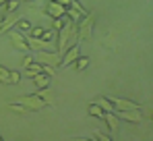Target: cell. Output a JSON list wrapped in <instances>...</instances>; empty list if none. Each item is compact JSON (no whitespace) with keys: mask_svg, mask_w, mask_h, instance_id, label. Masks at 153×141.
<instances>
[{"mask_svg":"<svg viewBox=\"0 0 153 141\" xmlns=\"http://www.w3.org/2000/svg\"><path fill=\"white\" fill-rule=\"evenodd\" d=\"M114 114L118 118H122V120H128V122H141L143 120L139 110H114Z\"/></svg>","mask_w":153,"mask_h":141,"instance_id":"cell-6","label":"cell"},{"mask_svg":"<svg viewBox=\"0 0 153 141\" xmlns=\"http://www.w3.org/2000/svg\"><path fill=\"white\" fill-rule=\"evenodd\" d=\"M42 73H44V75H46V77H54V75H56V67H50V64H42Z\"/></svg>","mask_w":153,"mask_h":141,"instance_id":"cell-24","label":"cell"},{"mask_svg":"<svg viewBox=\"0 0 153 141\" xmlns=\"http://www.w3.org/2000/svg\"><path fill=\"white\" fill-rule=\"evenodd\" d=\"M102 118L105 120V124H108V129H112L114 133H116V131L120 129V124H118V116H116L114 112H105V114H103Z\"/></svg>","mask_w":153,"mask_h":141,"instance_id":"cell-10","label":"cell"},{"mask_svg":"<svg viewBox=\"0 0 153 141\" xmlns=\"http://www.w3.org/2000/svg\"><path fill=\"white\" fill-rule=\"evenodd\" d=\"M54 2H58V4H62V6H66V8L71 6V0H54Z\"/></svg>","mask_w":153,"mask_h":141,"instance_id":"cell-29","label":"cell"},{"mask_svg":"<svg viewBox=\"0 0 153 141\" xmlns=\"http://www.w3.org/2000/svg\"><path fill=\"white\" fill-rule=\"evenodd\" d=\"M19 4H21V0H6V2H4V8H6L8 13H13V10H17Z\"/></svg>","mask_w":153,"mask_h":141,"instance_id":"cell-22","label":"cell"},{"mask_svg":"<svg viewBox=\"0 0 153 141\" xmlns=\"http://www.w3.org/2000/svg\"><path fill=\"white\" fill-rule=\"evenodd\" d=\"M15 29H17V31H23V33H25V31H29V29H31V23H29L27 19H19V21L15 23Z\"/></svg>","mask_w":153,"mask_h":141,"instance_id":"cell-19","label":"cell"},{"mask_svg":"<svg viewBox=\"0 0 153 141\" xmlns=\"http://www.w3.org/2000/svg\"><path fill=\"white\" fill-rule=\"evenodd\" d=\"M4 2H6V0H0V6H2V4H4Z\"/></svg>","mask_w":153,"mask_h":141,"instance_id":"cell-30","label":"cell"},{"mask_svg":"<svg viewBox=\"0 0 153 141\" xmlns=\"http://www.w3.org/2000/svg\"><path fill=\"white\" fill-rule=\"evenodd\" d=\"M25 40H27V46L31 48V50H35V52L48 50V44H50V42H44L42 38H31V35H27V33H25Z\"/></svg>","mask_w":153,"mask_h":141,"instance_id":"cell-8","label":"cell"},{"mask_svg":"<svg viewBox=\"0 0 153 141\" xmlns=\"http://www.w3.org/2000/svg\"><path fill=\"white\" fill-rule=\"evenodd\" d=\"M25 73L29 75V77H35L37 73H42V62H31V64H27Z\"/></svg>","mask_w":153,"mask_h":141,"instance_id":"cell-16","label":"cell"},{"mask_svg":"<svg viewBox=\"0 0 153 141\" xmlns=\"http://www.w3.org/2000/svg\"><path fill=\"white\" fill-rule=\"evenodd\" d=\"M35 95H37L39 100H44L46 104H54V95H52V92L48 89V87H42V89H39Z\"/></svg>","mask_w":153,"mask_h":141,"instance_id":"cell-14","label":"cell"},{"mask_svg":"<svg viewBox=\"0 0 153 141\" xmlns=\"http://www.w3.org/2000/svg\"><path fill=\"white\" fill-rule=\"evenodd\" d=\"M95 104L102 108L103 112H114V104H112V100H108V98H103V95H100V98L95 100Z\"/></svg>","mask_w":153,"mask_h":141,"instance_id":"cell-12","label":"cell"},{"mask_svg":"<svg viewBox=\"0 0 153 141\" xmlns=\"http://www.w3.org/2000/svg\"><path fill=\"white\" fill-rule=\"evenodd\" d=\"M19 102L25 106L27 110H31V112H37V110H42V108H46V102H44V100H39L35 94L21 95V100H19Z\"/></svg>","mask_w":153,"mask_h":141,"instance_id":"cell-1","label":"cell"},{"mask_svg":"<svg viewBox=\"0 0 153 141\" xmlns=\"http://www.w3.org/2000/svg\"><path fill=\"white\" fill-rule=\"evenodd\" d=\"M8 81H10V85H17V83L21 81V75H19L17 70H10V73H8Z\"/></svg>","mask_w":153,"mask_h":141,"instance_id":"cell-25","label":"cell"},{"mask_svg":"<svg viewBox=\"0 0 153 141\" xmlns=\"http://www.w3.org/2000/svg\"><path fill=\"white\" fill-rule=\"evenodd\" d=\"M89 139H100V141H112L110 135H103V133H95V135H91Z\"/></svg>","mask_w":153,"mask_h":141,"instance_id":"cell-26","label":"cell"},{"mask_svg":"<svg viewBox=\"0 0 153 141\" xmlns=\"http://www.w3.org/2000/svg\"><path fill=\"white\" fill-rule=\"evenodd\" d=\"M31 62H33V58H31V56H25V58H23V69H25L27 64H31Z\"/></svg>","mask_w":153,"mask_h":141,"instance_id":"cell-28","label":"cell"},{"mask_svg":"<svg viewBox=\"0 0 153 141\" xmlns=\"http://www.w3.org/2000/svg\"><path fill=\"white\" fill-rule=\"evenodd\" d=\"M89 62H91V60H89L87 56H79V58L75 60V67H76V70H85L87 67H89Z\"/></svg>","mask_w":153,"mask_h":141,"instance_id":"cell-18","label":"cell"},{"mask_svg":"<svg viewBox=\"0 0 153 141\" xmlns=\"http://www.w3.org/2000/svg\"><path fill=\"white\" fill-rule=\"evenodd\" d=\"M79 56H81V46H79V44L68 46L66 50H64V54H62V62H60V67H68V64H73Z\"/></svg>","mask_w":153,"mask_h":141,"instance_id":"cell-3","label":"cell"},{"mask_svg":"<svg viewBox=\"0 0 153 141\" xmlns=\"http://www.w3.org/2000/svg\"><path fill=\"white\" fill-rule=\"evenodd\" d=\"M112 104H114V110H141L139 104H134L130 100H124V98H114Z\"/></svg>","mask_w":153,"mask_h":141,"instance_id":"cell-7","label":"cell"},{"mask_svg":"<svg viewBox=\"0 0 153 141\" xmlns=\"http://www.w3.org/2000/svg\"><path fill=\"white\" fill-rule=\"evenodd\" d=\"M0 141H2V135H0Z\"/></svg>","mask_w":153,"mask_h":141,"instance_id":"cell-31","label":"cell"},{"mask_svg":"<svg viewBox=\"0 0 153 141\" xmlns=\"http://www.w3.org/2000/svg\"><path fill=\"white\" fill-rule=\"evenodd\" d=\"M87 114H89V116H95V118H102L105 112H103L102 108H100V106L93 102V104H89V106H87Z\"/></svg>","mask_w":153,"mask_h":141,"instance_id":"cell-15","label":"cell"},{"mask_svg":"<svg viewBox=\"0 0 153 141\" xmlns=\"http://www.w3.org/2000/svg\"><path fill=\"white\" fill-rule=\"evenodd\" d=\"M8 40H10V44L17 48V50H29V46H27V40H25V33L23 31H17V29H13L10 33H8Z\"/></svg>","mask_w":153,"mask_h":141,"instance_id":"cell-5","label":"cell"},{"mask_svg":"<svg viewBox=\"0 0 153 141\" xmlns=\"http://www.w3.org/2000/svg\"><path fill=\"white\" fill-rule=\"evenodd\" d=\"M37 60H39L42 64H50V67H60V62H62V54L44 50V52H37Z\"/></svg>","mask_w":153,"mask_h":141,"instance_id":"cell-2","label":"cell"},{"mask_svg":"<svg viewBox=\"0 0 153 141\" xmlns=\"http://www.w3.org/2000/svg\"><path fill=\"white\" fill-rule=\"evenodd\" d=\"M17 21H19V17L10 13V15H8V17H6V19L0 23V33H4V31H8L10 27H15V23H17Z\"/></svg>","mask_w":153,"mask_h":141,"instance_id":"cell-11","label":"cell"},{"mask_svg":"<svg viewBox=\"0 0 153 141\" xmlns=\"http://www.w3.org/2000/svg\"><path fill=\"white\" fill-rule=\"evenodd\" d=\"M27 35H31V38H42L44 35V27H31L29 31H25Z\"/></svg>","mask_w":153,"mask_h":141,"instance_id":"cell-23","label":"cell"},{"mask_svg":"<svg viewBox=\"0 0 153 141\" xmlns=\"http://www.w3.org/2000/svg\"><path fill=\"white\" fill-rule=\"evenodd\" d=\"M31 79H33V83H35V85H37L39 89H42V87H48V85H50V77H46L44 73H37V75H35V77H31Z\"/></svg>","mask_w":153,"mask_h":141,"instance_id":"cell-13","label":"cell"},{"mask_svg":"<svg viewBox=\"0 0 153 141\" xmlns=\"http://www.w3.org/2000/svg\"><path fill=\"white\" fill-rule=\"evenodd\" d=\"M93 23H95V17H93V15H85L83 21H81V25L76 23V25H79V40H85V38L91 35Z\"/></svg>","mask_w":153,"mask_h":141,"instance_id":"cell-4","label":"cell"},{"mask_svg":"<svg viewBox=\"0 0 153 141\" xmlns=\"http://www.w3.org/2000/svg\"><path fill=\"white\" fill-rule=\"evenodd\" d=\"M42 40H44V42H52V40H54V29H48V31H44Z\"/></svg>","mask_w":153,"mask_h":141,"instance_id":"cell-27","label":"cell"},{"mask_svg":"<svg viewBox=\"0 0 153 141\" xmlns=\"http://www.w3.org/2000/svg\"><path fill=\"white\" fill-rule=\"evenodd\" d=\"M48 15H50L52 19H60V17H64V13H66V6H62V4H58V2H54L50 0V4H48Z\"/></svg>","mask_w":153,"mask_h":141,"instance_id":"cell-9","label":"cell"},{"mask_svg":"<svg viewBox=\"0 0 153 141\" xmlns=\"http://www.w3.org/2000/svg\"><path fill=\"white\" fill-rule=\"evenodd\" d=\"M8 108H10L13 112H19V114H25V112H29V110H27L21 102H19V104H17V102H10V104H8Z\"/></svg>","mask_w":153,"mask_h":141,"instance_id":"cell-20","label":"cell"},{"mask_svg":"<svg viewBox=\"0 0 153 141\" xmlns=\"http://www.w3.org/2000/svg\"><path fill=\"white\" fill-rule=\"evenodd\" d=\"M64 15H66V17H68V19H71V21H76V23H79V21H81V19H83V15H81V13H79V10H76V8H73V6H68V8H66V13H64Z\"/></svg>","mask_w":153,"mask_h":141,"instance_id":"cell-17","label":"cell"},{"mask_svg":"<svg viewBox=\"0 0 153 141\" xmlns=\"http://www.w3.org/2000/svg\"><path fill=\"white\" fill-rule=\"evenodd\" d=\"M0 23H2V21H0Z\"/></svg>","mask_w":153,"mask_h":141,"instance_id":"cell-32","label":"cell"},{"mask_svg":"<svg viewBox=\"0 0 153 141\" xmlns=\"http://www.w3.org/2000/svg\"><path fill=\"white\" fill-rule=\"evenodd\" d=\"M8 73H10V70L4 69V67L0 64V83H4V85H10V81H8Z\"/></svg>","mask_w":153,"mask_h":141,"instance_id":"cell-21","label":"cell"}]
</instances>
